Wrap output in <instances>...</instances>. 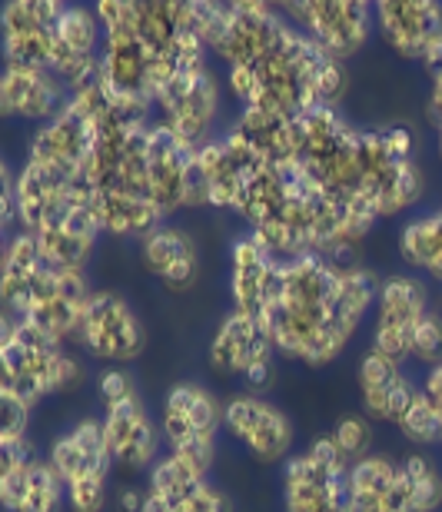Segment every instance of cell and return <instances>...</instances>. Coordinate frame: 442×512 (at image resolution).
<instances>
[{
  "instance_id": "1",
  "label": "cell",
  "mask_w": 442,
  "mask_h": 512,
  "mask_svg": "<svg viewBox=\"0 0 442 512\" xmlns=\"http://www.w3.org/2000/svg\"><path fill=\"white\" fill-rule=\"evenodd\" d=\"M379 283L383 276L353 260H280L270 300L263 306V326L276 356L306 370L333 366L373 320Z\"/></svg>"
},
{
  "instance_id": "2",
  "label": "cell",
  "mask_w": 442,
  "mask_h": 512,
  "mask_svg": "<svg viewBox=\"0 0 442 512\" xmlns=\"http://www.w3.org/2000/svg\"><path fill=\"white\" fill-rule=\"evenodd\" d=\"M226 97L240 110L300 117L313 107H343L349 90L346 64L320 50L300 27L283 34L273 50L246 67L223 70Z\"/></svg>"
},
{
  "instance_id": "3",
  "label": "cell",
  "mask_w": 442,
  "mask_h": 512,
  "mask_svg": "<svg viewBox=\"0 0 442 512\" xmlns=\"http://www.w3.org/2000/svg\"><path fill=\"white\" fill-rule=\"evenodd\" d=\"M94 296L87 270L54 266L30 233H10L0 253V306L4 320L30 323L57 343H77L80 320Z\"/></svg>"
},
{
  "instance_id": "4",
  "label": "cell",
  "mask_w": 442,
  "mask_h": 512,
  "mask_svg": "<svg viewBox=\"0 0 442 512\" xmlns=\"http://www.w3.org/2000/svg\"><path fill=\"white\" fill-rule=\"evenodd\" d=\"M429 177L409 124L359 127L346 203L373 223L399 220L426 200Z\"/></svg>"
},
{
  "instance_id": "5",
  "label": "cell",
  "mask_w": 442,
  "mask_h": 512,
  "mask_svg": "<svg viewBox=\"0 0 442 512\" xmlns=\"http://www.w3.org/2000/svg\"><path fill=\"white\" fill-rule=\"evenodd\" d=\"M84 376V360L70 346L20 320H4L0 326V396L37 409L47 399L77 389Z\"/></svg>"
},
{
  "instance_id": "6",
  "label": "cell",
  "mask_w": 442,
  "mask_h": 512,
  "mask_svg": "<svg viewBox=\"0 0 442 512\" xmlns=\"http://www.w3.org/2000/svg\"><path fill=\"white\" fill-rule=\"evenodd\" d=\"M356 512H442V466L429 453H373L349 473Z\"/></svg>"
},
{
  "instance_id": "7",
  "label": "cell",
  "mask_w": 442,
  "mask_h": 512,
  "mask_svg": "<svg viewBox=\"0 0 442 512\" xmlns=\"http://www.w3.org/2000/svg\"><path fill=\"white\" fill-rule=\"evenodd\" d=\"M100 24H104V60H100V80L117 94L137 97L153 104L160 87L177 70L157 47L143 37L137 24V0H100L94 4Z\"/></svg>"
},
{
  "instance_id": "8",
  "label": "cell",
  "mask_w": 442,
  "mask_h": 512,
  "mask_svg": "<svg viewBox=\"0 0 442 512\" xmlns=\"http://www.w3.org/2000/svg\"><path fill=\"white\" fill-rule=\"evenodd\" d=\"M226 84L217 74L213 57L190 60L177 67L160 94L153 97V117L160 127L177 133L190 147H207L226 130L223 124V104H226Z\"/></svg>"
},
{
  "instance_id": "9",
  "label": "cell",
  "mask_w": 442,
  "mask_h": 512,
  "mask_svg": "<svg viewBox=\"0 0 442 512\" xmlns=\"http://www.w3.org/2000/svg\"><path fill=\"white\" fill-rule=\"evenodd\" d=\"M47 463L64 483L67 512H107L113 463L100 416H80L47 446Z\"/></svg>"
},
{
  "instance_id": "10",
  "label": "cell",
  "mask_w": 442,
  "mask_h": 512,
  "mask_svg": "<svg viewBox=\"0 0 442 512\" xmlns=\"http://www.w3.org/2000/svg\"><path fill=\"white\" fill-rule=\"evenodd\" d=\"M157 419L167 453L187 459L203 473H213L223 436V399L207 383L177 380L167 386Z\"/></svg>"
},
{
  "instance_id": "11",
  "label": "cell",
  "mask_w": 442,
  "mask_h": 512,
  "mask_svg": "<svg viewBox=\"0 0 442 512\" xmlns=\"http://www.w3.org/2000/svg\"><path fill=\"white\" fill-rule=\"evenodd\" d=\"M349 473H353V463L339 453L330 433L316 436L283 463V512H356Z\"/></svg>"
},
{
  "instance_id": "12",
  "label": "cell",
  "mask_w": 442,
  "mask_h": 512,
  "mask_svg": "<svg viewBox=\"0 0 442 512\" xmlns=\"http://www.w3.org/2000/svg\"><path fill=\"white\" fill-rule=\"evenodd\" d=\"M356 140L359 127L343 114V107H313L296 117V163L343 203L349 173H353Z\"/></svg>"
},
{
  "instance_id": "13",
  "label": "cell",
  "mask_w": 442,
  "mask_h": 512,
  "mask_svg": "<svg viewBox=\"0 0 442 512\" xmlns=\"http://www.w3.org/2000/svg\"><path fill=\"white\" fill-rule=\"evenodd\" d=\"M276 350L266 333V326L253 316H243L230 310L223 320L213 326L207 343V366L213 376L230 383H240L243 393H260L276 380Z\"/></svg>"
},
{
  "instance_id": "14",
  "label": "cell",
  "mask_w": 442,
  "mask_h": 512,
  "mask_svg": "<svg viewBox=\"0 0 442 512\" xmlns=\"http://www.w3.org/2000/svg\"><path fill=\"white\" fill-rule=\"evenodd\" d=\"M433 310L436 306H433L429 280L409 270L386 273L383 283H379L373 320H369V350L409 366V360H413L416 330Z\"/></svg>"
},
{
  "instance_id": "15",
  "label": "cell",
  "mask_w": 442,
  "mask_h": 512,
  "mask_svg": "<svg viewBox=\"0 0 442 512\" xmlns=\"http://www.w3.org/2000/svg\"><path fill=\"white\" fill-rule=\"evenodd\" d=\"M223 436L260 466H283L296 453V426L290 413L273 399L243 389L223 399Z\"/></svg>"
},
{
  "instance_id": "16",
  "label": "cell",
  "mask_w": 442,
  "mask_h": 512,
  "mask_svg": "<svg viewBox=\"0 0 442 512\" xmlns=\"http://www.w3.org/2000/svg\"><path fill=\"white\" fill-rule=\"evenodd\" d=\"M293 27L339 64H349L376 37V4L366 0H300L280 4Z\"/></svg>"
},
{
  "instance_id": "17",
  "label": "cell",
  "mask_w": 442,
  "mask_h": 512,
  "mask_svg": "<svg viewBox=\"0 0 442 512\" xmlns=\"http://www.w3.org/2000/svg\"><path fill=\"white\" fill-rule=\"evenodd\" d=\"M74 346L104 366H130L147 350V326L127 296L117 290H94Z\"/></svg>"
},
{
  "instance_id": "18",
  "label": "cell",
  "mask_w": 442,
  "mask_h": 512,
  "mask_svg": "<svg viewBox=\"0 0 442 512\" xmlns=\"http://www.w3.org/2000/svg\"><path fill=\"white\" fill-rule=\"evenodd\" d=\"M266 167L260 153H253L233 130H223L217 140L197 150V190L200 210H217L236 217L240 203L256 180V173Z\"/></svg>"
},
{
  "instance_id": "19",
  "label": "cell",
  "mask_w": 442,
  "mask_h": 512,
  "mask_svg": "<svg viewBox=\"0 0 442 512\" xmlns=\"http://www.w3.org/2000/svg\"><path fill=\"white\" fill-rule=\"evenodd\" d=\"M0 506L4 512H67L64 483L30 439L0 443Z\"/></svg>"
},
{
  "instance_id": "20",
  "label": "cell",
  "mask_w": 442,
  "mask_h": 512,
  "mask_svg": "<svg viewBox=\"0 0 442 512\" xmlns=\"http://www.w3.org/2000/svg\"><path fill=\"white\" fill-rule=\"evenodd\" d=\"M100 426H104V439L113 463L127 476H147L163 459V453H167L160 419L150 413V406L143 403L140 393L100 409Z\"/></svg>"
},
{
  "instance_id": "21",
  "label": "cell",
  "mask_w": 442,
  "mask_h": 512,
  "mask_svg": "<svg viewBox=\"0 0 442 512\" xmlns=\"http://www.w3.org/2000/svg\"><path fill=\"white\" fill-rule=\"evenodd\" d=\"M64 10V0H10V4L0 7V50H4V64L50 70Z\"/></svg>"
},
{
  "instance_id": "22",
  "label": "cell",
  "mask_w": 442,
  "mask_h": 512,
  "mask_svg": "<svg viewBox=\"0 0 442 512\" xmlns=\"http://www.w3.org/2000/svg\"><path fill=\"white\" fill-rule=\"evenodd\" d=\"M143 489V512H233L230 496L213 483V473H203L173 453H163Z\"/></svg>"
},
{
  "instance_id": "23",
  "label": "cell",
  "mask_w": 442,
  "mask_h": 512,
  "mask_svg": "<svg viewBox=\"0 0 442 512\" xmlns=\"http://www.w3.org/2000/svg\"><path fill=\"white\" fill-rule=\"evenodd\" d=\"M97 120L87 114L80 100L70 97V104L54 120L37 127L27 140V160H37L44 167H54L67 177L87 180L90 157L97 150Z\"/></svg>"
},
{
  "instance_id": "24",
  "label": "cell",
  "mask_w": 442,
  "mask_h": 512,
  "mask_svg": "<svg viewBox=\"0 0 442 512\" xmlns=\"http://www.w3.org/2000/svg\"><path fill=\"white\" fill-rule=\"evenodd\" d=\"M376 34L406 64L423 67L442 50L439 0H383L376 4Z\"/></svg>"
},
{
  "instance_id": "25",
  "label": "cell",
  "mask_w": 442,
  "mask_h": 512,
  "mask_svg": "<svg viewBox=\"0 0 442 512\" xmlns=\"http://www.w3.org/2000/svg\"><path fill=\"white\" fill-rule=\"evenodd\" d=\"M100 60H104V24L94 4H67L50 70L64 80L70 94H77L100 80Z\"/></svg>"
},
{
  "instance_id": "26",
  "label": "cell",
  "mask_w": 442,
  "mask_h": 512,
  "mask_svg": "<svg viewBox=\"0 0 442 512\" xmlns=\"http://www.w3.org/2000/svg\"><path fill=\"white\" fill-rule=\"evenodd\" d=\"M356 393L359 409L379 426H399V419L409 413V406L416 403L419 383L403 363L389 360V356L366 350L356 360Z\"/></svg>"
},
{
  "instance_id": "27",
  "label": "cell",
  "mask_w": 442,
  "mask_h": 512,
  "mask_svg": "<svg viewBox=\"0 0 442 512\" xmlns=\"http://www.w3.org/2000/svg\"><path fill=\"white\" fill-rule=\"evenodd\" d=\"M70 104V90L54 70L44 67H7L0 74V114L17 124L44 127Z\"/></svg>"
},
{
  "instance_id": "28",
  "label": "cell",
  "mask_w": 442,
  "mask_h": 512,
  "mask_svg": "<svg viewBox=\"0 0 442 512\" xmlns=\"http://www.w3.org/2000/svg\"><path fill=\"white\" fill-rule=\"evenodd\" d=\"M276 270H280V256L256 237L253 230L236 233L230 243V310L253 316L263 323V306L270 300Z\"/></svg>"
},
{
  "instance_id": "29",
  "label": "cell",
  "mask_w": 442,
  "mask_h": 512,
  "mask_svg": "<svg viewBox=\"0 0 442 512\" xmlns=\"http://www.w3.org/2000/svg\"><path fill=\"white\" fill-rule=\"evenodd\" d=\"M140 263L170 293H187L200 273V247L180 223H160L140 240Z\"/></svg>"
},
{
  "instance_id": "30",
  "label": "cell",
  "mask_w": 442,
  "mask_h": 512,
  "mask_svg": "<svg viewBox=\"0 0 442 512\" xmlns=\"http://www.w3.org/2000/svg\"><path fill=\"white\" fill-rule=\"evenodd\" d=\"M396 253L409 273L442 286V203L429 213H413L396 230Z\"/></svg>"
},
{
  "instance_id": "31",
  "label": "cell",
  "mask_w": 442,
  "mask_h": 512,
  "mask_svg": "<svg viewBox=\"0 0 442 512\" xmlns=\"http://www.w3.org/2000/svg\"><path fill=\"white\" fill-rule=\"evenodd\" d=\"M226 130H233L266 163H296V117L270 110H236Z\"/></svg>"
},
{
  "instance_id": "32",
  "label": "cell",
  "mask_w": 442,
  "mask_h": 512,
  "mask_svg": "<svg viewBox=\"0 0 442 512\" xmlns=\"http://www.w3.org/2000/svg\"><path fill=\"white\" fill-rule=\"evenodd\" d=\"M330 439L336 443L339 453L356 466V463H363L366 456L376 453V423L363 409H346L330 426Z\"/></svg>"
},
{
  "instance_id": "33",
  "label": "cell",
  "mask_w": 442,
  "mask_h": 512,
  "mask_svg": "<svg viewBox=\"0 0 442 512\" xmlns=\"http://www.w3.org/2000/svg\"><path fill=\"white\" fill-rule=\"evenodd\" d=\"M396 433L413 449H419V453H426V449H442V423L433 413V406L423 399V393L416 396V403L409 406V413L399 419Z\"/></svg>"
},
{
  "instance_id": "34",
  "label": "cell",
  "mask_w": 442,
  "mask_h": 512,
  "mask_svg": "<svg viewBox=\"0 0 442 512\" xmlns=\"http://www.w3.org/2000/svg\"><path fill=\"white\" fill-rule=\"evenodd\" d=\"M442 363V313L433 310L423 320V326L416 330V340H413V360L409 366H419V370H433V366Z\"/></svg>"
},
{
  "instance_id": "35",
  "label": "cell",
  "mask_w": 442,
  "mask_h": 512,
  "mask_svg": "<svg viewBox=\"0 0 442 512\" xmlns=\"http://www.w3.org/2000/svg\"><path fill=\"white\" fill-rule=\"evenodd\" d=\"M423 74L429 77L426 90V120L436 130V157L442 163V50L423 64Z\"/></svg>"
},
{
  "instance_id": "36",
  "label": "cell",
  "mask_w": 442,
  "mask_h": 512,
  "mask_svg": "<svg viewBox=\"0 0 442 512\" xmlns=\"http://www.w3.org/2000/svg\"><path fill=\"white\" fill-rule=\"evenodd\" d=\"M419 393H423L426 403L433 406V413L439 416V423H442V363L423 373V380H419Z\"/></svg>"
},
{
  "instance_id": "37",
  "label": "cell",
  "mask_w": 442,
  "mask_h": 512,
  "mask_svg": "<svg viewBox=\"0 0 442 512\" xmlns=\"http://www.w3.org/2000/svg\"><path fill=\"white\" fill-rule=\"evenodd\" d=\"M439 453H442V449H439Z\"/></svg>"
}]
</instances>
